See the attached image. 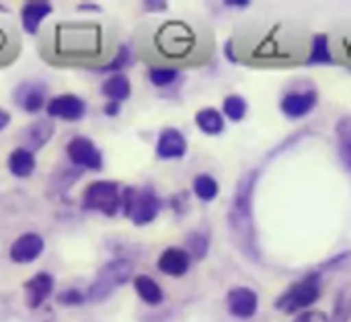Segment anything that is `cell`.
Masks as SVG:
<instances>
[{
    "label": "cell",
    "mask_w": 351,
    "mask_h": 322,
    "mask_svg": "<svg viewBox=\"0 0 351 322\" xmlns=\"http://www.w3.org/2000/svg\"><path fill=\"white\" fill-rule=\"evenodd\" d=\"M134 51L148 66L197 68L210 62L214 35L206 25L185 18L146 21L134 33Z\"/></svg>",
    "instance_id": "6da1fadb"
},
{
    "label": "cell",
    "mask_w": 351,
    "mask_h": 322,
    "mask_svg": "<svg viewBox=\"0 0 351 322\" xmlns=\"http://www.w3.org/2000/svg\"><path fill=\"white\" fill-rule=\"evenodd\" d=\"M37 51L53 68H84L95 72L111 62L117 45L105 23L58 21L41 29Z\"/></svg>",
    "instance_id": "7a4b0ae2"
},
{
    "label": "cell",
    "mask_w": 351,
    "mask_h": 322,
    "mask_svg": "<svg viewBox=\"0 0 351 322\" xmlns=\"http://www.w3.org/2000/svg\"><path fill=\"white\" fill-rule=\"evenodd\" d=\"M237 62L255 68H290L306 64L311 35L304 27L288 21L247 23L230 37Z\"/></svg>",
    "instance_id": "3957f363"
},
{
    "label": "cell",
    "mask_w": 351,
    "mask_h": 322,
    "mask_svg": "<svg viewBox=\"0 0 351 322\" xmlns=\"http://www.w3.org/2000/svg\"><path fill=\"white\" fill-rule=\"evenodd\" d=\"M259 173L249 171L234 187L230 206H228V230L234 245L249 257L259 259L257 236H255V220H253V197L257 187Z\"/></svg>",
    "instance_id": "277c9868"
},
{
    "label": "cell",
    "mask_w": 351,
    "mask_h": 322,
    "mask_svg": "<svg viewBox=\"0 0 351 322\" xmlns=\"http://www.w3.org/2000/svg\"><path fill=\"white\" fill-rule=\"evenodd\" d=\"M132 277H134V263L132 261L121 259V257L111 259L99 269V273L90 282V286L86 290V300L93 304L105 302L117 288L125 286Z\"/></svg>",
    "instance_id": "5b68a950"
},
{
    "label": "cell",
    "mask_w": 351,
    "mask_h": 322,
    "mask_svg": "<svg viewBox=\"0 0 351 322\" xmlns=\"http://www.w3.org/2000/svg\"><path fill=\"white\" fill-rule=\"evenodd\" d=\"M323 288H321V273L313 271L304 275L300 282L292 284L286 292H282L276 300V310L284 314H300L313 308L317 300L321 298Z\"/></svg>",
    "instance_id": "8992f818"
},
{
    "label": "cell",
    "mask_w": 351,
    "mask_h": 322,
    "mask_svg": "<svg viewBox=\"0 0 351 322\" xmlns=\"http://www.w3.org/2000/svg\"><path fill=\"white\" fill-rule=\"evenodd\" d=\"M121 185L117 181L99 179L86 185L80 197L84 212H95L105 218H115L121 212Z\"/></svg>",
    "instance_id": "52a82bcc"
},
{
    "label": "cell",
    "mask_w": 351,
    "mask_h": 322,
    "mask_svg": "<svg viewBox=\"0 0 351 322\" xmlns=\"http://www.w3.org/2000/svg\"><path fill=\"white\" fill-rule=\"evenodd\" d=\"M321 95L313 82H298L288 86L280 97V113L290 121L308 117L319 107Z\"/></svg>",
    "instance_id": "ba28073f"
},
{
    "label": "cell",
    "mask_w": 351,
    "mask_h": 322,
    "mask_svg": "<svg viewBox=\"0 0 351 322\" xmlns=\"http://www.w3.org/2000/svg\"><path fill=\"white\" fill-rule=\"evenodd\" d=\"M66 158L78 171L99 173L105 166L103 152L99 150V146L88 136H74V138H70L68 144H66Z\"/></svg>",
    "instance_id": "9c48e42d"
},
{
    "label": "cell",
    "mask_w": 351,
    "mask_h": 322,
    "mask_svg": "<svg viewBox=\"0 0 351 322\" xmlns=\"http://www.w3.org/2000/svg\"><path fill=\"white\" fill-rule=\"evenodd\" d=\"M47 84L43 80H23L12 90V103L27 115H37L47 107Z\"/></svg>",
    "instance_id": "30bf717a"
},
{
    "label": "cell",
    "mask_w": 351,
    "mask_h": 322,
    "mask_svg": "<svg viewBox=\"0 0 351 322\" xmlns=\"http://www.w3.org/2000/svg\"><path fill=\"white\" fill-rule=\"evenodd\" d=\"M86 111H88L86 101L72 92L51 97L45 107V113L49 119H60V121H68V123H76V121L84 119Z\"/></svg>",
    "instance_id": "8fae6325"
},
{
    "label": "cell",
    "mask_w": 351,
    "mask_h": 322,
    "mask_svg": "<svg viewBox=\"0 0 351 322\" xmlns=\"http://www.w3.org/2000/svg\"><path fill=\"white\" fill-rule=\"evenodd\" d=\"M226 310L237 321H251L259 312V294L247 286H234L226 294Z\"/></svg>",
    "instance_id": "7c38bea8"
},
{
    "label": "cell",
    "mask_w": 351,
    "mask_h": 322,
    "mask_svg": "<svg viewBox=\"0 0 351 322\" xmlns=\"http://www.w3.org/2000/svg\"><path fill=\"white\" fill-rule=\"evenodd\" d=\"M162 206H165L162 199L158 197V193L152 187L138 189L134 206H132L130 222L134 226H148L158 218V214L162 212Z\"/></svg>",
    "instance_id": "4fadbf2b"
},
{
    "label": "cell",
    "mask_w": 351,
    "mask_h": 322,
    "mask_svg": "<svg viewBox=\"0 0 351 322\" xmlns=\"http://www.w3.org/2000/svg\"><path fill=\"white\" fill-rule=\"evenodd\" d=\"M189 144L181 129L177 127H162L158 132L156 144H154V156L158 160H181L187 156Z\"/></svg>",
    "instance_id": "5bb4252c"
},
{
    "label": "cell",
    "mask_w": 351,
    "mask_h": 322,
    "mask_svg": "<svg viewBox=\"0 0 351 322\" xmlns=\"http://www.w3.org/2000/svg\"><path fill=\"white\" fill-rule=\"evenodd\" d=\"M45 251V240L37 232H23L8 247V259L16 265H29L37 261Z\"/></svg>",
    "instance_id": "9a60e30c"
},
{
    "label": "cell",
    "mask_w": 351,
    "mask_h": 322,
    "mask_svg": "<svg viewBox=\"0 0 351 322\" xmlns=\"http://www.w3.org/2000/svg\"><path fill=\"white\" fill-rule=\"evenodd\" d=\"M56 134V123L53 119L45 117V119H37L29 125H25L21 132H19V146L31 150L33 154L39 152L41 148H45L51 138Z\"/></svg>",
    "instance_id": "2e32d148"
},
{
    "label": "cell",
    "mask_w": 351,
    "mask_h": 322,
    "mask_svg": "<svg viewBox=\"0 0 351 322\" xmlns=\"http://www.w3.org/2000/svg\"><path fill=\"white\" fill-rule=\"evenodd\" d=\"M191 263L193 259L185 247H167L156 259V269L167 277H185L191 269Z\"/></svg>",
    "instance_id": "e0dca14e"
},
{
    "label": "cell",
    "mask_w": 351,
    "mask_h": 322,
    "mask_svg": "<svg viewBox=\"0 0 351 322\" xmlns=\"http://www.w3.org/2000/svg\"><path fill=\"white\" fill-rule=\"evenodd\" d=\"M53 275L49 271H37L33 277H29L23 288H25V304L31 310H37L53 292Z\"/></svg>",
    "instance_id": "ac0fdd59"
},
{
    "label": "cell",
    "mask_w": 351,
    "mask_h": 322,
    "mask_svg": "<svg viewBox=\"0 0 351 322\" xmlns=\"http://www.w3.org/2000/svg\"><path fill=\"white\" fill-rule=\"evenodd\" d=\"M21 49L23 41L19 29L8 21H0V70L12 66L19 60Z\"/></svg>",
    "instance_id": "d6986e66"
},
{
    "label": "cell",
    "mask_w": 351,
    "mask_h": 322,
    "mask_svg": "<svg viewBox=\"0 0 351 322\" xmlns=\"http://www.w3.org/2000/svg\"><path fill=\"white\" fill-rule=\"evenodd\" d=\"M53 12V4L45 0H31L25 2L21 8V27L27 35H39L41 33V23Z\"/></svg>",
    "instance_id": "ffe728a7"
},
{
    "label": "cell",
    "mask_w": 351,
    "mask_h": 322,
    "mask_svg": "<svg viewBox=\"0 0 351 322\" xmlns=\"http://www.w3.org/2000/svg\"><path fill=\"white\" fill-rule=\"evenodd\" d=\"M6 169L14 179H29L37 169V158L31 150L16 146L14 150H10L6 158Z\"/></svg>",
    "instance_id": "44dd1931"
},
{
    "label": "cell",
    "mask_w": 351,
    "mask_h": 322,
    "mask_svg": "<svg viewBox=\"0 0 351 322\" xmlns=\"http://www.w3.org/2000/svg\"><path fill=\"white\" fill-rule=\"evenodd\" d=\"M193 121H195L197 129L210 138H216V136L224 134V129H226V119H224L222 111L216 107H202L199 111H195Z\"/></svg>",
    "instance_id": "7402d4cb"
},
{
    "label": "cell",
    "mask_w": 351,
    "mask_h": 322,
    "mask_svg": "<svg viewBox=\"0 0 351 322\" xmlns=\"http://www.w3.org/2000/svg\"><path fill=\"white\" fill-rule=\"evenodd\" d=\"M329 37H331V53L335 62L351 68V21L339 25L333 33H329Z\"/></svg>",
    "instance_id": "603a6c76"
},
{
    "label": "cell",
    "mask_w": 351,
    "mask_h": 322,
    "mask_svg": "<svg viewBox=\"0 0 351 322\" xmlns=\"http://www.w3.org/2000/svg\"><path fill=\"white\" fill-rule=\"evenodd\" d=\"M101 95L107 97V101L113 103H123L132 97V82L128 78V74L119 72V74H111L103 80L101 84Z\"/></svg>",
    "instance_id": "cb8c5ba5"
},
{
    "label": "cell",
    "mask_w": 351,
    "mask_h": 322,
    "mask_svg": "<svg viewBox=\"0 0 351 322\" xmlns=\"http://www.w3.org/2000/svg\"><path fill=\"white\" fill-rule=\"evenodd\" d=\"M134 290L146 306H160L165 302V292H162L160 284L150 275H136Z\"/></svg>",
    "instance_id": "d4e9b609"
},
{
    "label": "cell",
    "mask_w": 351,
    "mask_h": 322,
    "mask_svg": "<svg viewBox=\"0 0 351 322\" xmlns=\"http://www.w3.org/2000/svg\"><path fill=\"white\" fill-rule=\"evenodd\" d=\"M191 193L199 203H212L220 195V183L210 173H197L191 181Z\"/></svg>",
    "instance_id": "484cf974"
},
{
    "label": "cell",
    "mask_w": 351,
    "mask_h": 322,
    "mask_svg": "<svg viewBox=\"0 0 351 322\" xmlns=\"http://www.w3.org/2000/svg\"><path fill=\"white\" fill-rule=\"evenodd\" d=\"M306 64L308 66L335 64V58L331 53V37H329V33H315V35H311V49H308Z\"/></svg>",
    "instance_id": "4316f807"
},
{
    "label": "cell",
    "mask_w": 351,
    "mask_h": 322,
    "mask_svg": "<svg viewBox=\"0 0 351 322\" xmlns=\"http://www.w3.org/2000/svg\"><path fill=\"white\" fill-rule=\"evenodd\" d=\"M146 78L154 88L165 90V88H173L175 84H179L183 78V72L177 68H167V66H148Z\"/></svg>",
    "instance_id": "83f0119b"
},
{
    "label": "cell",
    "mask_w": 351,
    "mask_h": 322,
    "mask_svg": "<svg viewBox=\"0 0 351 322\" xmlns=\"http://www.w3.org/2000/svg\"><path fill=\"white\" fill-rule=\"evenodd\" d=\"M134 58H136L134 45L119 43V45H117L115 55L111 58V62H109V64H105L103 68L95 70V72H97V74H107V76H111V74H119V72H123L128 66H132V64H134Z\"/></svg>",
    "instance_id": "f1b7e54d"
},
{
    "label": "cell",
    "mask_w": 351,
    "mask_h": 322,
    "mask_svg": "<svg viewBox=\"0 0 351 322\" xmlns=\"http://www.w3.org/2000/svg\"><path fill=\"white\" fill-rule=\"evenodd\" d=\"M220 111H222L224 119H228L232 123H241L247 117V113H249V103H247V99L243 95L230 92V95L224 97Z\"/></svg>",
    "instance_id": "f546056e"
},
{
    "label": "cell",
    "mask_w": 351,
    "mask_h": 322,
    "mask_svg": "<svg viewBox=\"0 0 351 322\" xmlns=\"http://www.w3.org/2000/svg\"><path fill=\"white\" fill-rule=\"evenodd\" d=\"M185 251L193 261H202L210 251V232L204 228H195L185 236Z\"/></svg>",
    "instance_id": "4dcf8cb0"
},
{
    "label": "cell",
    "mask_w": 351,
    "mask_h": 322,
    "mask_svg": "<svg viewBox=\"0 0 351 322\" xmlns=\"http://www.w3.org/2000/svg\"><path fill=\"white\" fill-rule=\"evenodd\" d=\"M351 269V251H343L335 257H331L329 261H325L317 271L325 273V271H350Z\"/></svg>",
    "instance_id": "1f68e13d"
},
{
    "label": "cell",
    "mask_w": 351,
    "mask_h": 322,
    "mask_svg": "<svg viewBox=\"0 0 351 322\" xmlns=\"http://www.w3.org/2000/svg\"><path fill=\"white\" fill-rule=\"evenodd\" d=\"M86 300V296L78 290V288H66L64 292H60L56 296V302L60 306H68V308H74V306H82Z\"/></svg>",
    "instance_id": "d6a6232c"
},
{
    "label": "cell",
    "mask_w": 351,
    "mask_h": 322,
    "mask_svg": "<svg viewBox=\"0 0 351 322\" xmlns=\"http://www.w3.org/2000/svg\"><path fill=\"white\" fill-rule=\"evenodd\" d=\"M337 152L341 164L351 173V142L350 140H337Z\"/></svg>",
    "instance_id": "836d02e7"
},
{
    "label": "cell",
    "mask_w": 351,
    "mask_h": 322,
    "mask_svg": "<svg viewBox=\"0 0 351 322\" xmlns=\"http://www.w3.org/2000/svg\"><path fill=\"white\" fill-rule=\"evenodd\" d=\"M292 322H331L329 317L321 310H306V312H300L296 314V319Z\"/></svg>",
    "instance_id": "e575fe53"
},
{
    "label": "cell",
    "mask_w": 351,
    "mask_h": 322,
    "mask_svg": "<svg viewBox=\"0 0 351 322\" xmlns=\"http://www.w3.org/2000/svg\"><path fill=\"white\" fill-rule=\"evenodd\" d=\"M335 134H337V140H350L351 142V115H346L339 119Z\"/></svg>",
    "instance_id": "d590c367"
},
{
    "label": "cell",
    "mask_w": 351,
    "mask_h": 322,
    "mask_svg": "<svg viewBox=\"0 0 351 322\" xmlns=\"http://www.w3.org/2000/svg\"><path fill=\"white\" fill-rule=\"evenodd\" d=\"M142 8L146 12H165V10H169V2H165V0H146V2H142Z\"/></svg>",
    "instance_id": "8d00e7d4"
},
{
    "label": "cell",
    "mask_w": 351,
    "mask_h": 322,
    "mask_svg": "<svg viewBox=\"0 0 351 322\" xmlns=\"http://www.w3.org/2000/svg\"><path fill=\"white\" fill-rule=\"evenodd\" d=\"M103 113L107 117H117L121 113V103H113V101H107L105 107H103Z\"/></svg>",
    "instance_id": "74e56055"
},
{
    "label": "cell",
    "mask_w": 351,
    "mask_h": 322,
    "mask_svg": "<svg viewBox=\"0 0 351 322\" xmlns=\"http://www.w3.org/2000/svg\"><path fill=\"white\" fill-rule=\"evenodd\" d=\"M224 6L226 8H232V10H245V8L251 6V2L249 0H226Z\"/></svg>",
    "instance_id": "f35d334b"
},
{
    "label": "cell",
    "mask_w": 351,
    "mask_h": 322,
    "mask_svg": "<svg viewBox=\"0 0 351 322\" xmlns=\"http://www.w3.org/2000/svg\"><path fill=\"white\" fill-rule=\"evenodd\" d=\"M10 121H12V115L4 107H0V132H4L10 125Z\"/></svg>",
    "instance_id": "ab89813d"
},
{
    "label": "cell",
    "mask_w": 351,
    "mask_h": 322,
    "mask_svg": "<svg viewBox=\"0 0 351 322\" xmlns=\"http://www.w3.org/2000/svg\"><path fill=\"white\" fill-rule=\"evenodd\" d=\"M76 10H84V12H99L101 6L97 2H78Z\"/></svg>",
    "instance_id": "60d3db41"
},
{
    "label": "cell",
    "mask_w": 351,
    "mask_h": 322,
    "mask_svg": "<svg viewBox=\"0 0 351 322\" xmlns=\"http://www.w3.org/2000/svg\"><path fill=\"white\" fill-rule=\"evenodd\" d=\"M0 12H8V8H6V6H4L2 2H0Z\"/></svg>",
    "instance_id": "b9f144b4"
}]
</instances>
